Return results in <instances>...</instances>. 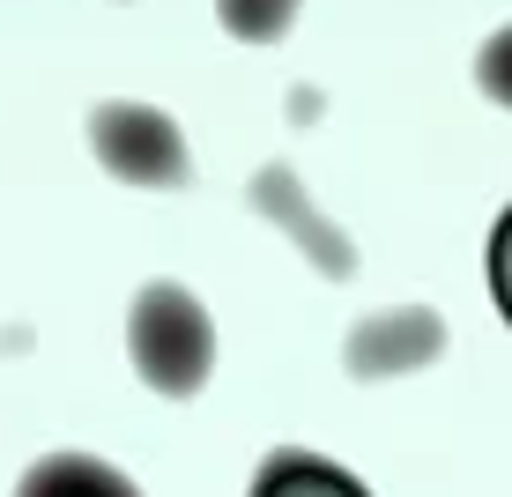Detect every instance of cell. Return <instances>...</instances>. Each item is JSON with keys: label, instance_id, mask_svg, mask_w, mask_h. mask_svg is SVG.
Masks as SVG:
<instances>
[{"label": "cell", "instance_id": "7a4b0ae2", "mask_svg": "<svg viewBox=\"0 0 512 497\" xmlns=\"http://www.w3.org/2000/svg\"><path fill=\"white\" fill-rule=\"evenodd\" d=\"M90 141L127 186H186V141L156 104H104L90 119Z\"/></svg>", "mask_w": 512, "mask_h": 497}, {"label": "cell", "instance_id": "6da1fadb", "mask_svg": "<svg viewBox=\"0 0 512 497\" xmlns=\"http://www.w3.org/2000/svg\"><path fill=\"white\" fill-rule=\"evenodd\" d=\"M127 342H134V371L156 394H201L208 364H216V327H208V312L193 305L179 282H149L134 297Z\"/></svg>", "mask_w": 512, "mask_h": 497}, {"label": "cell", "instance_id": "277c9868", "mask_svg": "<svg viewBox=\"0 0 512 497\" xmlns=\"http://www.w3.org/2000/svg\"><path fill=\"white\" fill-rule=\"evenodd\" d=\"M253 497H372V490H364L349 468L320 460V453H275L268 468H260Z\"/></svg>", "mask_w": 512, "mask_h": 497}, {"label": "cell", "instance_id": "5b68a950", "mask_svg": "<svg viewBox=\"0 0 512 497\" xmlns=\"http://www.w3.org/2000/svg\"><path fill=\"white\" fill-rule=\"evenodd\" d=\"M223 8V30L245 45H275L282 30H290V15H297V0H216Z\"/></svg>", "mask_w": 512, "mask_h": 497}, {"label": "cell", "instance_id": "3957f363", "mask_svg": "<svg viewBox=\"0 0 512 497\" xmlns=\"http://www.w3.org/2000/svg\"><path fill=\"white\" fill-rule=\"evenodd\" d=\"M15 497H141V490L97 453H52V460H38V468L23 475Z\"/></svg>", "mask_w": 512, "mask_h": 497}]
</instances>
